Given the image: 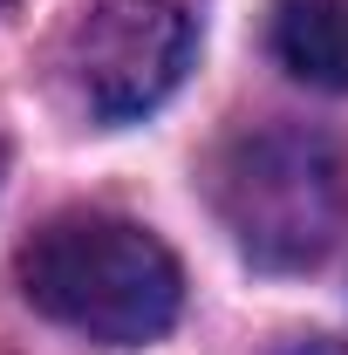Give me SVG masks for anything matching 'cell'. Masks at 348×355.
<instances>
[{
    "label": "cell",
    "instance_id": "6da1fadb",
    "mask_svg": "<svg viewBox=\"0 0 348 355\" xmlns=\"http://www.w3.org/2000/svg\"><path fill=\"white\" fill-rule=\"evenodd\" d=\"M21 294L103 349L157 342L184 308L171 246L116 212H62L21 246Z\"/></svg>",
    "mask_w": 348,
    "mask_h": 355
},
{
    "label": "cell",
    "instance_id": "7a4b0ae2",
    "mask_svg": "<svg viewBox=\"0 0 348 355\" xmlns=\"http://www.w3.org/2000/svg\"><path fill=\"white\" fill-rule=\"evenodd\" d=\"M218 219L239 253L273 273L314 266L348 225V164L321 130L273 123L218 157Z\"/></svg>",
    "mask_w": 348,
    "mask_h": 355
},
{
    "label": "cell",
    "instance_id": "3957f363",
    "mask_svg": "<svg viewBox=\"0 0 348 355\" xmlns=\"http://www.w3.org/2000/svg\"><path fill=\"white\" fill-rule=\"evenodd\" d=\"M76 89L103 123L150 116L177 76L191 69V14L184 0H96L76 28Z\"/></svg>",
    "mask_w": 348,
    "mask_h": 355
},
{
    "label": "cell",
    "instance_id": "277c9868",
    "mask_svg": "<svg viewBox=\"0 0 348 355\" xmlns=\"http://www.w3.org/2000/svg\"><path fill=\"white\" fill-rule=\"evenodd\" d=\"M273 55L307 89H348V0H273Z\"/></svg>",
    "mask_w": 348,
    "mask_h": 355
},
{
    "label": "cell",
    "instance_id": "5b68a950",
    "mask_svg": "<svg viewBox=\"0 0 348 355\" xmlns=\"http://www.w3.org/2000/svg\"><path fill=\"white\" fill-rule=\"evenodd\" d=\"M280 355H348L342 342H328V335H301V342H287Z\"/></svg>",
    "mask_w": 348,
    "mask_h": 355
},
{
    "label": "cell",
    "instance_id": "8992f818",
    "mask_svg": "<svg viewBox=\"0 0 348 355\" xmlns=\"http://www.w3.org/2000/svg\"><path fill=\"white\" fill-rule=\"evenodd\" d=\"M0 171H7V150H0Z\"/></svg>",
    "mask_w": 348,
    "mask_h": 355
}]
</instances>
